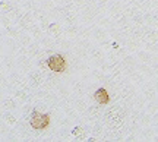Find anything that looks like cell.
Listing matches in <instances>:
<instances>
[{
  "instance_id": "3",
  "label": "cell",
  "mask_w": 158,
  "mask_h": 142,
  "mask_svg": "<svg viewBox=\"0 0 158 142\" xmlns=\"http://www.w3.org/2000/svg\"><path fill=\"white\" fill-rule=\"evenodd\" d=\"M94 97H95L97 102H100V104H107L110 101V95H108V92L106 88H98L95 92H94Z\"/></svg>"
},
{
  "instance_id": "2",
  "label": "cell",
  "mask_w": 158,
  "mask_h": 142,
  "mask_svg": "<svg viewBox=\"0 0 158 142\" xmlns=\"http://www.w3.org/2000/svg\"><path fill=\"white\" fill-rule=\"evenodd\" d=\"M47 66L50 68V70L60 73L66 69V59L62 54H53L47 59Z\"/></svg>"
},
{
  "instance_id": "1",
  "label": "cell",
  "mask_w": 158,
  "mask_h": 142,
  "mask_svg": "<svg viewBox=\"0 0 158 142\" xmlns=\"http://www.w3.org/2000/svg\"><path fill=\"white\" fill-rule=\"evenodd\" d=\"M29 125L32 126L37 131H43L47 126L50 125V116L44 113H40L37 110H34L31 113V119H29Z\"/></svg>"
}]
</instances>
